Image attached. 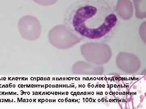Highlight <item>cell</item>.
<instances>
[{"label":"cell","mask_w":146,"mask_h":109,"mask_svg":"<svg viewBox=\"0 0 146 109\" xmlns=\"http://www.w3.org/2000/svg\"><path fill=\"white\" fill-rule=\"evenodd\" d=\"M64 23L80 40L102 42L113 37L119 21L111 0H80L66 9Z\"/></svg>","instance_id":"cell-1"},{"label":"cell","mask_w":146,"mask_h":109,"mask_svg":"<svg viewBox=\"0 0 146 109\" xmlns=\"http://www.w3.org/2000/svg\"><path fill=\"white\" fill-rule=\"evenodd\" d=\"M135 6L136 16L137 18L143 19L145 18L146 0H133Z\"/></svg>","instance_id":"cell-4"},{"label":"cell","mask_w":146,"mask_h":109,"mask_svg":"<svg viewBox=\"0 0 146 109\" xmlns=\"http://www.w3.org/2000/svg\"><path fill=\"white\" fill-rule=\"evenodd\" d=\"M36 3L44 6L52 5L56 3L58 0H33Z\"/></svg>","instance_id":"cell-5"},{"label":"cell","mask_w":146,"mask_h":109,"mask_svg":"<svg viewBox=\"0 0 146 109\" xmlns=\"http://www.w3.org/2000/svg\"><path fill=\"white\" fill-rule=\"evenodd\" d=\"M20 29L24 37L35 39L39 36V23L36 18L31 16L23 17L20 21Z\"/></svg>","instance_id":"cell-2"},{"label":"cell","mask_w":146,"mask_h":109,"mask_svg":"<svg viewBox=\"0 0 146 109\" xmlns=\"http://www.w3.org/2000/svg\"><path fill=\"white\" fill-rule=\"evenodd\" d=\"M116 10L118 16L124 20H129L133 16V4L129 0H118Z\"/></svg>","instance_id":"cell-3"}]
</instances>
